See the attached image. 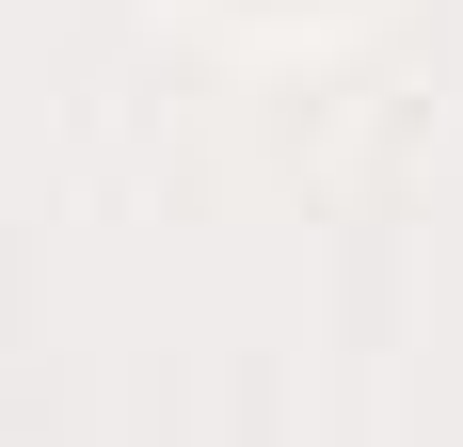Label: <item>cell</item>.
<instances>
[]
</instances>
